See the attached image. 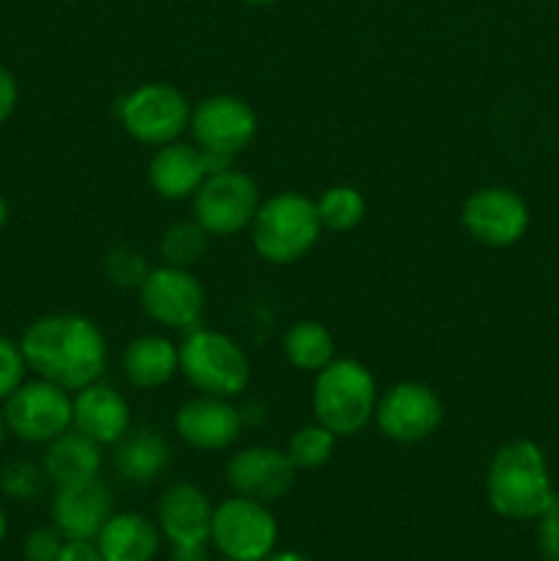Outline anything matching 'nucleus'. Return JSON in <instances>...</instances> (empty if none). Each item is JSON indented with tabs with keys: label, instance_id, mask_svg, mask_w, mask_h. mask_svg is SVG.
<instances>
[{
	"label": "nucleus",
	"instance_id": "12",
	"mask_svg": "<svg viewBox=\"0 0 559 561\" xmlns=\"http://www.w3.org/2000/svg\"><path fill=\"white\" fill-rule=\"evenodd\" d=\"M3 416L11 436L25 444H49L71 431V392L44 378L25 381L9 400Z\"/></svg>",
	"mask_w": 559,
	"mask_h": 561
},
{
	"label": "nucleus",
	"instance_id": "6",
	"mask_svg": "<svg viewBox=\"0 0 559 561\" xmlns=\"http://www.w3.org/2000/svg\"><path fill=\"white\" fill-rule=\"evenodd\" d=\"M192 142L206 153L212 173L233 164L258 135V113L247 99L214 93L201 99L190 115Z\"/></svg>",
	"mask_w": 559,
	"mask_h": 561
},
{
	"label": "nucleus",
	"instance_id": "29",
	"mask_svg": "<svg viewBox=\"0 0 559 561\" xmlns=\"http://www.w3.org/2000/svg\"><path fill=\"white\" fill-rule=\"evenodd\" d=\"M49 485L47 474H44L42 463H31V460H11L0 469V491L14 502H33L44 493Z\"/></svg>",
	"mask_w": 559,
	"mask_h": 561
},
{
	"label": "nucleus",
	"instance_id": "36",
	"mask_svg": "<svg viewBox=\"0 0 559 561\" xmlns=\"http://www.w3.org/2000/svg\"><path fill=\"white\" fill-rule=\"evenodd\" d=\"M266 561H312V559L305 557V553H299V551H280V553L274 551Z\"/></svg>",
	"mask_w": 559,
	"mask_h": 561
},
{
	"label": "nucleus",
	"instance_id": "20",
	"mask_svg": "<svg viewBox=\"0 0 559 561\" xmlns=\"http://www.w3.org/2000/svg\"><path fill=\"white\" fill-rule=\"evenodd\" d=\"M104 561H153L162 546L157 520L140 513H113L96 535Z\"/></svg>",
	"mask_w": 559,
	"mask_h": 561
},
{
	"label": "nucleus",
	"instance_id": "18",
	"mask_svg": "<svg viewBox=\"0 0 559 561\" xmlns=\"http://www.w3.org/2000/svg\"><path fill=\"white\" fill-rule=\"evenodd\" d=\"M212 168L208 159L195 142L173 140L168 146L153 148V157L148 162V184L162 201L181 203L192 201L201 190L203 181L208 179Z\"/></svg>",
	"mask_w": 559,
	"mask_h": 561
},
{
	"label": "nucleus",
	"instance_id": "13",
	"mask_svg": "<svg viewBox=\"0 0 559 561\" xmlns=\"http://www.w3.org/2000/svg\"><path fill=\"white\" fill-rule=\"evenodd\" d=\"M460 225L477 244L504 250L524 239L532 214L518 192L507 186H480L460 206Z\"/></svg>",
	"mask_w": 559,
	"mask_h": 561
},
{
	"label": "nucleus",
	"instance_id": "37",
	"mask_svg": "<svg viewBox=\"0 0 559 561\" xmlns=\"http://www.w3.org/2000/svg\"><path fill=\"white\" fill-rule=\"evenodd\" d=\"M5 222H9V201L0 195V228H5Z\"/></svg>",
	"mask_w": 559,
	"mask_h": 561
},
{
	"label": "nucleus",
	"instance_id": "27",
	"mask_svg": "<svg viewBox=\"0 0 559 561\" xmlns=\"http://www.w3.org/2000/svg\"><path fill=\"white\" fill-rule=\"evenodd\" d=\"M334 447H338V436L312 420V425H301L299 431L290 433L285 455L296 466V471H316L332 460Z\"/></svg>",
	"mask_w": 559,
	"mask_h": 561
},
{
	"label": "nucleus",
	"instance_id": "41",
	"mask_svg": "<svg viewBox=\"0 0 559 561\" xmlns=\"http://www.w3.org/2000/svg\"><path fill=\"white\" fill-rule=\"evenodd\" d=\"M58 3H71V0H58Z\"/></svg>",
	"mask_w": 559,
	"mask_h": 561
},
{
	"label": "nucleus",
	"instance_id": "28",
	"mask_svg": "<svg viewBox=\"0 0 559 561\" xmlns=\"http://www.w3.org/2000/svg\"><path fill=\"white\" fill-rule=\"evenodd\" d=\"M102 272L115 288L137 290L142 285V279L148 277V272H151V263H148V257L137 247L115 244L102 257Z\"/></svg>",
	"mask_w": 559,
	"mask_h": 561
},
{
	"label": "nucleus",
	"instance_id": "10",
	"mask_svg": "<svg viewBox=\"0 0 559 561\" xmlns=\"http://www.w3.org/2000/svg\"><path fill=\"white\" fill-rule=\"evenodd\" d=\"M142 312L170 332H190L201 327L206 312V288L192 268L151 266L148 277L137 288Z\"/></svg>",
	"mask_w": 559,
	"mask_h": 561
},
{
	"label": "nucleus",
	"instance_id": "2",
	"mask_svg": "<svg viewBox=\"0 0 559 561\" xmlns=\"http://www.w3.org/2000/svg\"><path fill=\"white\" fill-rule=\"evenodd\" d=\"M486 496L497 515L507 520H537L554 499L546 453L532 438H513L493 453L486 474Z\"/></svg>",
	"mask_w": 559,
	"mask_h": 561
},
{
	"label": "nucleus",
	"instance_id": "17",
	"mask_svg": "<svg viewBox=\"0 0 559 561\" xmlns=\"http://www.w3.org/2000/svg\"><path fill=\"white\" fill-rule=\"evenodd\" d=\"M49 515L64 540L93 542L113 515V493L102 480L55 488Z\"/></svg>",
	"mask_w": 559,
	"mask_h": 561
},
{
	"label": "nucleus",
	"instance_id": "24",
	"mask_svg": "<svg viewBox=\"0 0 559 561\" xmlns=\"http://www.w3.org/2000/svg\"><path fill=\"white\" fill-rule=\"evenodd\" d=\"M283 356L294 370L299 373H312L329 365L334 359V337L321 321H312V318H301L294 321L283 334Z\"/></svg>",
	"mask_w": 559,
	"mask_h": 561
},
{
	"label": "nucleus",
	"instance_id": "40",
	"mask_svg": "<svg viewBox=\"0 0 559 561\" xmlns=\"http://www.w3.org/2000/svg\"><path fill=\"white\" fill-rule=\"evenodd\" d=\"M241 3H247V5H272V3H277V0H241Z\"/></svg>",
	"mask_w": 559,
	"mask_h": 561
},
{
	"label": "nucleus",
	"instance_id": "33",
	"mask_svg": "<svg viewBox=\"0 0 559 561\" xmlns=\"http://www.w3.org/2000/svg\"><path fill=\"white\" fill-rule=\"evenodd\" d=\"M16 104H20V82L14 71L0 64V126L16 113Z\"/></svg>",
	"mask_w": 559,
	"mask_h": 561
},
{
	"label": "nucleus",
	"instance_id": "5",
	"mask_svg": "<svg viewBox=\"0 0 559 561\" xmlns=\"http://www.w3.org/2000/svg\"><path fill=\"white\" fill-rule=\"evenodd\" d=\"M179 373L197 394L233 400L252 381L247 351L219 329L195 327L179 343Z\"/></svg>",
	"mask_w": 559,
	"mask_h": 561
},
{
	"label": "nucleus",
	"instance_id": "9",
	"mask_svg": "<svg viewBox=\"0 0 559 561\" xmlns=\"http://www.w3.org/2000/svg\"><path fill=\"white\" fill-rule=\"evenodd\" d=\"M261 201L258 181L230 164L217 173H208V179L192 197V217L208 230L212 239H225V236L250 230Z\"/></svg>",
	"mask_w": 559,
	"mask_h": 561
},
{
	"label": "nucleus",
	"instance_id": "21",
	"mask_svg": "<svg viewBox=\"0 0 559 561\" xmlns=\"http://www.w3.org/2000/svg\"><path fill=\"white\" fill-rule=\"evenodd\" d=\"M102 444L91 442V438L82 436L80 431L71 427L64 436L47 444L42 469L47 474L49 485L66 488L99 480V474H102Z\"/></svg>",
	"mask_w": 559,
	"mask_h": 561
},
{
	"label": "nucleus",
	"instance_id": "32",
	"mask_svg": "<svg viewBox=\"0 0 559 561\" xmlns=\"http://www.w3.org/2000/svg\"><path fill=\"white\" fill-rule=\"evenodd\" d=\"M537 551L546 561H559V496L537 518Z\"/></svg>",
	"mask_w": 559,
	"mask_h": 561
},
{
	"label": "nucleus",
	"instance_id": "34",
	"mask_svg": "<svg viewBox=\"0 0 559 561\" xmlns=\"http://www.w3.org/2000/svg\"><path fill=\"white\" fill-rule=\"evenodd\" d=\"M55 561H104L99 553L96 542H82V540H66L60 548L58 559Z\"/></svg>",
	"mask_w": 559,
	"mask_h": 561
},
{
	"label": "nucleus",
	"instance_id": "35",
	"mask_svg": "<svg viewBox=\"0 0 559 561\" xmlns=\"http://www.w3.org/2000/svg\"><path fill=\"white\" fill-rule=\"evenodd\" d=\"M170 561H212L208 559V542L170 546Z\"/></svg>",
	"mask_w": 559,
	"mask_h": 561
},
{
	"label": "nucleus",
	"instance_id": "4",
	"mask_svg": "<svg viewBox=\"0 0 559 561\" xmlns=\"http://www.w3.org/2000/svg\"><path fill=\"white\" fill-rule=\"evenodd\" d=\"M323 228L316 201L301 192H277L258 206L250 241L258 257L272 266H294L316 250Z\"/></svg>",
	"mask_w": 559,
	"mask_h": 561
},
{
	"label": "nucleus",
	"instance_id": "16",
	"mask_svg": "<svg viewBox=\"0 0 559 561\" xmlns=\"http://www.w3.org/2000/svg\"><path fill=\"white\" fill-rule=\"evenodd\" d=\"M71 427L102 447H115L132 431V405L104 381L71 392Z\"/></svg>",
	"mask_w": 559,
	"mask_h": 561
},
{
	"label": "nucleus",
	"instance_id": "14",
	"mask_svg": "<svg viewBox=\"0 0 559 561\" xmlns=\"http://www.w3.org/2000/svg\"><path fill=\"white\" fill-rule=\"evenodd\" d=\"M296 466L285 455V449L269 444H250L236 449L225 463V482L236 496L255 499L272 504L290 493L296 482Z\"/></svg>",
	"mask_w": 559,
	"mask_h": 561
},
{
	"label": "nucleus",
	"instance_id": "19",
	"mask_svg": "<svg viewBox=\"0 0 559 561\" xmlns=\"http://www.w3.org/2000/svg\"><path fill=\"white\" fill-rule=\"evenodd\" d=\"M214 504L195 482H175L157 504V526L170 546L208 542Z\"/></svg>",
	"mask_w": 559,
	"mask_h": 561
},
{
	"label": "nucleus",
	"instance_id": "22",
	"mask_svg": "<svg viewBox=\"0 0 559 561\" xmlns=\"http://www.w3.org/2000/svg\"><path fill=\"white\" fill-rule=\"evenodd\" d=\"M121 373L135 389H159L179 373V345L164 334H140L121 354Z\"/></svg>",
	"mask_w": 559,
	"mask_h": 561
},
{
	"label": "nucleus",
	"instance_id": "23",
	"mask_svg": "<svg viewBox=\"0 0 559 561\" xmlns=\"http://www.w3.org/2000/svg\"><path fill=\"white\" fill-rule=\"evenodd\" d=\"M115 474L129 485H151L153 480L164 474L170 466V444L153 427H140V431H129L113 453Z\"/></svg>",
	"mask_w": 559,
	"mask_h": 561
},
{
	"label": "nucleus",
	"instance_id": "7",
	"mask_svg": "<svg viewBox=\"0 0 559 561\" xmlns=\"http://www.w3.org/2000/svg\"><path fill=\"white\" fill-rule=\"evenodd\" d=\"M115 115L126 135L146 148L168 146L190 131L192 104L170 82H142L115 104Z\"/></svg>",
	"mask_w": 559,
	"mask_h": 561
},
{
	"label": "nucleus",
	"instance_id": "25",
	"mask_svg": "<svg viewBox=\"0 0 559 561\" xmlns=\"http://www.w3.org/2000/svg\"><path fill=\"white\" fill-rule=\"evenodd\" d=\"M208 244H212V236L195 217L179 219L159 236V261L164 266L195 268L206 257Z\"/></svg>",
	"mask_w": 559,
	"mask_h": 561
},
{
	"label": "nucleus",
	"instance_id": "8",
	"mask_svg": "<svg viewBox=\"0 0 559 561\" xmlns=\"http://www.w3.org/2000/svg\"><path fill=\"white\" fill-rule=\"evenodd\" d=\"M277 537L280 526L269 504L233 493L214 507L208 542L228 561H266Z\"/></svg>",
	"mask_w": 559,
	"mask_h": 561
},
{
	"label": "nucleus",
	"instance_id": "39",
	"mask_svg": "<svg viewBox=\"0 0 559 561\" xmlns=\"http://www.w3.org/2000/svg\"><path fill=\"white\" fill-rule=\"evenodd\" d=\"M5 436H9V425H5L3 409H0V449H3V444H5Z\"/></svg>",
	"mask_w": 559,
	"mask_h": 561
},
{
	"label": "nucleus",
	"instance_id": "26",
	"mask_svg": "<svg viewBox=\"0 0 559 561\" xmlns=\"http://www.w3.org/2000/svg\"><path fill=\"white\" fill-rule=\"evenodd\" d=\"M316 211L323 230H329V233H351V230L365 222L367 201L356 186L334 184L327 186L316 197Z\"/></svg>",
	"mask_w": 559,
	"mask_h": 561
},
{
	"label": "nucleus",
	"instance_id": "1",
	"mask_svg": "<svg viewBox=\"0 0 559 561\" xmlns=\"http://www.w3.org/2000/svg\"><path fill=\"white\" fill-rule=\"evenodd\" d=\"M27 370L66 392L102 381L107 337L93 318L80 312H49L27 323L20 337Z\"/></svg>",
	"mask_w": 559,
	"mask_h": 561
},
{
	"label": "nucleus",
	"instance_id": "3",
	"mask_svg": "<svg viewBox=\"0 0 559 561\" xmlns=\"http://www.w3.org/2000/svg\"><path fill=\"white\" fill-rule=\"evenodd\" d=\"M378 403V383L370 367L351 356H334L312 378V420L338 438L356 436L373 422Z\"/></svg>",
	"mask_w": 559,
	"mask_h": 561
},
{
	"label": "nucleus",
	"instance_id": "38",
	"mask_svg": "<svg viewBox=\"0 0 559 561\" xmlns=\"http://www.w3.org/2000/svg\"><path fill=\"white\" fill-rule=\"evenodd\" d=\"M5 535H9V520H5V510L0 507V546H3Z\"/></svg>",
	"mask_w": 559,
	"mask_h": 561
},
{
	"label": "nucleus",
	"instance_id": "11",
	"mask_svg": "<svg viewBox=\"0 0 559 561\" xmlns=\"http://www.w3.org/2000/svg\"><path fill=\"white\" fill-rule=\"evenodd\" d=\"M444 420V403L425 381H398L378 394L373 422L395 444H420L436 436Z\"/></svg>",
	"mask_w": 559,
	"mask_h": 561
},
{
	"label": "nucleus",
	"instance_id": "15",
	"mask_svg": "<svg viewBox=\"0 0 559 561\" xmlns=\"http://www.w3.org/2000/svg\"><path fill=\"white\" fill-rule=\"evenodd\" d=\"M175 436L195 453H223L239 442L244 431V411L233 400L195 394L175 411Z\"/></svg>",
	"mask_w": 559,
	"mask_h": 561
},
{
	"label": "nucleus",
	"instance_id": "31",
	"mask_svg": "<svg viewBox=\"0 0 559 561\" xmlns=\"http://www.w3.org/2000/svg\"><path fill=\"white\" fill-rule=\"evenodd\" d=\"M64 542V535L53 524L38 526L22 542V557H25V561H55Z\"/></svg>",
	"mask_w": 559,
	"mask_h": 561
},
{
	"label": "nucleus",
	"instance_id": "30",
	"mask_svg": "<svg viewBox=\"0 0 559 561\" xmlns=\"http://www.w3.org/2000/svg\"><path fill=\"white\" fill-rule=\"evenodd\" d=\"M27 362L20 348V340H11L0 334V403L9 400L16 389L25 383Z\"/></svg>",
	"mask_w": 559,
	"mask_h": 561
}]
</instances>
